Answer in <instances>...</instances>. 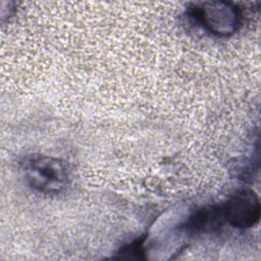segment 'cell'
<instances>
[{"instance_id": "6da1fadb", "label": "cell", "mask_w": 261, "mask_h": 261, "mask_svg": "<svg viewBox=\"0 0 261 261\" xmlns=\"http://www.w3.org/2000/svg\"><path fill=\"white\" fill-rule=\"evenodd\" d=\"M23 170L30 187L44 195L59 194L69 181V171L65 162L50 156L29 157L24 161Z\"/></svg>"}, {"instance_id": "7a4b0ae2", "label": "cell", "mask_w": 261, "mask_h": 261, "mask_svg": "<svg viewBox=\"0 0 261 261\" xmlns=\"http://www.w3.org/2000/svg\"><path fill=\"white\" fill-rule=\"evenodd\" d=\"M191 14L203 28L217 36L233 34L241 23L240 9L231 2H203L193 7Z\"/></svg>"}, {"instance_id": "3957f363", "label": "cell", "mask_w": 261, "mask_h": 261, "mask_svg": "<svg viewBox=\"0 0 261 261\" xmlns=\"http://www.w3.org/2000/svg\"><path fill=\"white\" fill-rule=\"evenodd\" d=\"M223 220L233 227L248 228L260 219V202L255 192L242 190L220 206Z\"/></svg>"}]
</instances>
